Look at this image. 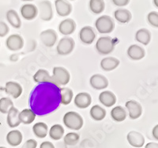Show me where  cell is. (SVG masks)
<instances>
[{
    "instance_id": "obj_1",
    "label": "cell",
    "mask_w": 158,
    "mask_h": 148,
    "mask_svg": "<svg viewBox=\"0 0 158 148\" xmlns=\"http://www.w3.org/2000/svg\"><path fill=\"white\" fill-rule=\"evenodd\" d=\"M29 105L37 116L52 113L61 105L60 87L54 82L39 83L29 94Z\"/></svg>"
},
{
    "instance_id": "obj_2",
    "label": "cell",
    "mask_w": 158,
    "mask_h": 148,
    "mask_svg": "<svg viewBox=\"0 0 158 148\" xmlns=\"http://www.w3.org/2000/svg\"><path fill=\"white\" fill-rule=\"evenodd\" d=\"M63 121L65 126L67 128L74 131L80 130L84 124L82 116L77 112L73 111H70L65 113Z\"/></svg>"
},
{
    "instance_id": "obj_3",
    "label": "cell",
    "mask_w": 158,
    "mask_h": 148,
    "mask_svg": "<svg viewBox=\"0 0 158 148\" xmlns=\"http://www.w3.org/2000/svg\"><path fill=\"white\" fill-rule=\"evenodd\" d=\"M115 41L110 36H101L96 42V49L101 56L111 54L115 49Z\"/></svg>"
},
{
    "instance_id": "obj_4",
    "label": "cell",
    "mask_w": 158,
    "mask_h": 148,
    "mask_svg": "<svg viewBox=\"0 0 158 148\" xmlns=\"http://www.w3.org/2000/svg\"><path fill=\"white\" fill-rule=\"evenodd\" d=\"M95 27L98 33L101 34H108L115 29V22L112 18L108 15H102L96 20Z\"/></svg>"
},
{
    "instance_id": "obj_5",
    "label": "cell",
    "mask_w": 158,
    "mask_h": 148,
    "mask_svg": "<svg viewBox=\"0 0 158 148\" xmlns=\"http://www.w3.org/2000/svg\"><path fill=\"white\" fill-rule=\"evenodd\" d=\"M52 77L53 82L59 87L67 86L70 80V72L63 67H55Z\"/></svg>"
},
{
    "instance_id": "obj_6",
    "label": "cell",
    "mask_w": 158,
    "mask_h": 148,
    "mask_svg": "<svg viewBox=\"0 0 158 148\" xmlns=\"http://www.w3.org/2000/svg\"><path fill=\"white\" fill-rule=\"evenodd\" d=\"M75 42L74 39L70 36H64L58 42L56 51L60 56H68L74 51Z\"/></svg>"
},
{
    "instance_id": "obj_7",
    "label": "cell",
    "mask_w": 158,
    "mask_h": 148,
    "mask_svg": "<svg viewBox=\"0 0 158 148\" xmlns=\"http://www.w3.org/2000/svg\"><path fill=\"white\" fill-rule=\"evenodd\" d=\"M38 14L40 19L44 22H49L53 18L54 12L52 2L49 0H43L38 3Z\"/></svg>"
},
{
    "instance_id": "obj_8",
    "label": "cell",
    "mask_w": 158,
    "mask_h": 148,
    "mask_svg": "<svg viewBox=\"0 0 158 148\" xmlns=\"http://www.w3.org/2000/svg\"><path fill=\"white\" fill-rule=\"evenodd\" d=\"M40 40L46 47L52 48L55 45L58 40V34L54 29H48L44 30L40 34Z\"/></svg>"
},
{
    "instance_id": "obj_9",
    "label": "cell",
    "mask_w": 158,
    "mask_h": 148,
    "mask_svg": "<svg viewBox=\"0 0 158 148\" xmlns=\"http://www.w3.org/2000/svg\"><path fill=\"white\" fill-rule=\"evenodd\" d=\"M129 117L131 120H136L140 117L142 114V107L140 103L134 100H130L125 104Z\"/></svg>"
},
{
    "instance_id": "obj_10",
    "label": "cell",
    "mask_w": 158,
    "mask_h": 148,
    "mask_svg": "<svg viewBox=\"0 0 158 148\" xmlns=\"http://www.w3.org/2000/svg\"><path fill=\"white\" fill-rule=\"evenodd\" d=\"M24 39L19 34H12L8 36L6 41V45L9 50L16 52L19 51L24 47Z\"/></svg>"
},
{
    "instance_id": "obj_11",
    "label": "cell",
    "mask_w": 158,
    "mask_h": 148,
    "mask_svg": "<svg viewBox=\"0 0 158 148\" xmlns=\"http://www.w3.org/2000/svg\"><path fill=\"white\" fill-rule=\"evenodd\" d=\"M95 31L89 25L84 26L79 32V39L85 44H91L96 39Z\"/></svg>"
},
{
    "instance_id": "obj_12",
    "label": "cell",
    "mask_w": 158,
    "mask_h": 148,
    "mask_svg": "<svg viewBox=\"0 0 158 148\" xmlns=\"http://www.w3.org/2000/svg\"><path fill=\"white\" fill-rule=\"evenodd\" d=\"M89 84L92 87L97 91L104 90L109 85L108 78L104 75L100 74H95L91 76L89 79Z\"/></svg>"
},
{
    "instance_id": "obj_13",
    "label": "cell",
    "mask_w": 158,
    "mask_h": 148,
    "mask_svg": "<svg viewBox=\"0 0 158 148\" xmlns=\"http://www.w3.org/2000/svg\"><path fill=\"white\" fill-rule=\"evenodd\" d=\"M20 12H21V15H22V18L28 21H32L37 17L38 8L34 4H24L20 9Z\"/></svg>"
},
{
    "instance_id": "obj_14",
    "label": "cell",
    "mask_w": 158,
    "mask_h": 148,
    "mask_svg": "<svg viewBox=\"0 0 158 148\" xmlns=\"http://www.w3.org/2000/svg\"><path fill=\"white\" fill-rule=\"evenodd\" d=\"M75 22L71 18H67L62 21L59 25V31L63 36H70L76 30Z\"/></svg>"
},
{
    "instance_id": "obj_15",
    "label": "cell",
    "mask_w": 158,
    "mask_h": 148,
    "mask_svg": "<svg viewBox=\"0 0 158 148\" xmlns=\"http://www.w3.org/2000/svg\"><path fill=\"white\" fill-rule=\"evenodd\" d=\"M55 7L59 17H67L72 12V5L67 0H56Z\"/></svg>"
},
{
    "instance_id": "obj_16",
    "label": "cell",
    "mask_w": 158,
    "mask_h": 148,
    "mask_svg": "<svg viewBox=\"0 0 158 148\" xmlns=\"http://www.w3.org/2000/svg\"><path fill=\"white\" fill-rule=\"evenodd\" d=\"M75 106L78 108H86L91 105L92 97L89 93L81 92L75 96L74 100Z\"/></svg>"
},
{
    "instance_id": "obj_17",
    "label": "cell",
    "mask_w": 158,
    "mask_h": 148,
    "mask_svg": "<svg viewBox=\"0 0 158 148\" xmlns=\"http://www.w3.org/2000/svg\"><path fill=\"white\" fill-rule=\"evenodd\" d=\"M128 57L132 60L138 61L142 60L146 56V51L141 46L138 44H132L130 46L127 51Z\"/></svg>"
},
{
    "instance_id": "obj_18",
    "label": "cell",
    "mask_w": 158,
    "mask_h": 148,
    "mask_svg": "<svg viewBox=\"0 0 158 148\" xmlns=\"http://www.w3.org/2000/svg\"><path fill=\"white\" fill-rule=\"evenodd\" d=\"M5 92L8 95H10L13 98L17 99L22 95V92H23V89L18 82L10 81L6 83Z\"/></svg>"
},
{
    "instance_id": "obj_19",
    "label": "cell",
    "mask_w": 158,
    "mask_h": 148,
    "mask_svg": "<svg viewBox=\"0 0 158 148\" xmlns=\"http://www.w3.org/2000/svg\"><path fill=\"white\" fill-rule=\"evenodd\" d=\"M128 143L134 147H142L145 144V138L140 132L136 131H131L127 134V136Z\"/></svg>"
},
{
    "instance_id": "obj_20",
    "label": "cell",
    "mask_w": 158,
    "mask_h": 148,
    "mask_svg": "<svg viewBox=\"0 0 158 148\" xmlns=\"http://www.w3.org/2000/svg\"><path fill=\"white\" fill-rule=\"evenodd\" d=\"M99 101L103 105L109 108V107L115 105L117 98L113 92L109 91H104L101 92L99 95Z\"/></svg>"
},
{
    "instance_id": "obj_21",
    "label": "cell",
    "mask_w": 158,
    "mask_h": 148,
    "mask_svg": "<svg viewBox=\"0 0 158 148\" xmlns=\"http://www.w3.org/2000/svg\"><path fill=\"white\" fill-rule=\"evenodd\" d=\"M120 61L115 57H108L104 58L101 61V67L104 71H111L115 70L118 67Z\"/></svg>"
},
{
    "instance_id": "obj_22",
    "label": "cell",
    "mask_w": 158,
    "mask_h": 148,
    "mask_svg": "<svg viewBox=\"0 0 158 148\" xmlns=\"http://www.w3.org/2000/svg\"><path fill=\"white\" fill-rule=\"evenodd\" d=\"M19 110L15 106H13L9 110L7 113L6 121H7V125H9L10 128H14L20 125L21 121L19 119Z\"/></svg>"
},
{
    "instance_id": "obj_23",
    "label": "cell",
    "mask_w": 158,
    "mask_h": 148,
    "mask_svg": "<svg viewBox=\"0 0 158 148\" xmlns=\"http://www.w3.org/2000/svg\"><path fill=\"white\" fill-rule=\"evenodd\" d=\"M33 81L36 83L53 82L52 75L50 73L45 69H40L33 75Z\"/></svg>"
},
{
    "instance_id": "obj_24",
    "label": "cell",
    "mask_w": 158,
    "mask_h": 148,
    "mask_svg": "<svg viewBox=\"0 0 158 148\" xmlns=\"http://www.w3.org/2000/svg\"><path fill=\"white\" fill-rule=\"evenodd\" d=\"M114 18L121 24H127L131 20L132 15L131 11L127 9H118L114 12Z\"/></svg>"
},
{
    "instance_id": "obj_25",
    "label": "cell",
    "mask_w": 158,
    "mask_h": 148,
    "mask_svg": "<svg viewBox=\"0 0 158 148\" xmlns=\"http://www.w3.org/2000/svg\"><path fill=\"white\" fill-rule=\"evenodd\" d=\"M22 132L18 130H13L10 131L6 136V141L10 146H19L22 142Z\"/></svg>"
},
{
    "instance_id": "obj_26",
    "label": "cell",
    "mask_w": 158,
    "mask_h": 148,
    "mask_svg": "<svg viewBox=\"0 0 158 148\" xmlns=\"http://www.w3.org/2000/svg\"><path fill=\"white\" fill-rule=\"evenodd\" d=\"M135 40L143 45H148L151 40V33L147 29H138L135 33Z\"/></svg>"
},
{
    "instance_id": "obj_27",
    "label": "cell",
    "mask_w": 158,
    "mask_h": 148,
    "mask_svg": "<svg viewBox=\"0 0 158 148\" xmlns=\"http://www.w3.org/2000/svg\"><path fill=\"white\" fill-rule=\"evenodd\" d=\"M36 116L31 108H25L19 112V119L21 123L24 125H30L35 121Z\"/></svg>"
},
{
    "instance_id": "obj_28",
    "label": "cell",
    "mask_w": 158,
    "mask_h": 148,
    "mask_svg": "<svg viewBox=\"0 0 158 148\" xmlns=\"http://www.w3.org/2000/svg\"><path fill=\"white\" fill-rule=\"evenodd\" d=\"M89 114L92 119L96 121H101L105 118L107 112L101 105H95L90 108Z\"/></svg>"
},
{
    "instance_id": "obj_29",
    "label": "cell",
    "mask_w": 158,
    "mask_h": 148,
    "mask_svg": "<svg viewBox=\"0 0 158 148\" xmlns=\"http://www.w3.org/2000/svg\"><path fill=\"white\" fill-rule=\"evenodd\" d=\"M6 19L8 22L15 29H20L22 27V20L19 15L15 10H10L6 13Z\"/></svg>"
},
{
    "instance_id": "obj_30",
    "label": "cell",
    "mask_w": 158,
    "mask_h": 148,
    "mask_svg": "<svg viewBox=\"0 0 158 148\" xmlns=\"http://www.w3.org/2000/svg\"><path fill=\"white\" fill-rule=\"evenodd\" d=\"M127 116V113L126 109L123 106H119V105L114 107L111 111V118L116 122H122V121H125Z\"/></svg>"
},
{
    "instance_id": "obj_31",
    "label": "cell",
    "mask_w": 158,
    "mask_h": 148,
    "mask_svg": "<svg viewBox=\"0 0 158 148\" xmlns=\"http://www.w3.org/2000/svg\"><path fill=\"white\" fill-rule=\"evenodd\" d=\"M32 132L37 138L44 139L47 136L48 128V125L44 122H38L32 126Z\"/></svg>"
},
{
    "instance_id": "obj_32",
    "label": "cell",
    "mask_w": 158,
    "mask_h": 148,
    "mask_svg": "<svg viewBox=\"0 0 158 148\" xmlns=\"http://www.w3.org/2000/svg\"><path fill=\"white\" fill-rule=\"evenodd\" d=\"M89 6L94 15H100L105 9V2L104 0H89Z\"/></svg>"
},
{
    "instance_id": "obj_33",
    "label": "cell",
    "mask_w": 158,
    "mask_h": 148,
    "mask_svg": "<svg viewBox=\"0 0 158 148\" xmlns=\"http://www.w3.org/2000/svg\"><path fill=\"white\" fill-rule=\"evenodd\" d=\"M60 94H61L62 105H69L73 100L74 92L70 88H68V87H62V88H60Z\"/></svg>"
},
{
    "instance_id": "obj_34",
    "label": "cell",
    "mask_w": 158,
    "mask_h": 148,
    "mask_svg": "<svg viewBox=\"0 0 158 148\" xmlns=\"http://www.w3.org/2000/svg\"><path fill=\"white\" fill-rule=\"evenodd\" d=\"M64 128L60 125H54L49 131V136L54 140H59L64 135Z\"/></svg>"
},
{
    "instance_id": "obj_35",
    "label": "cell",
    "mask_w": 158,
    "mask_h": 148,
    "mask_svg": "<svg viewBox=\"0 0 158 148\" xmlns=\"http://www.w3.org/2000/svg\"><path fill=\"white\" fill-rule=\"evenodd\" d=\"M14 106L12 100L9 98H2L0 99V112L6 114Z\"/></svg>"
},
{
    "instance_id": "obj_36",
    "label": "cell",
    "mask_w": 158,
    "mask_h": 148,
    "mask_svg": "<svg viewBox=\"0 0 158 148\" xmlns=\"http://www.w3.org/2000/svg\"><path fill=\"white\" fill-rule=\"evenodd\" d=\"M80 136L76 132H70L64 137V143L68 146H74L78 143Z\"/></svg>"
},
{
    "instance_id": "obj_37",
    "label": "cell",
    "mask_w": 158,
    "mask_h": 148,
    "mask_svg": "<svg viewBox=\"0 0 158 148\" xmlns=\"http://www.w3.org/2000/svg\"><path fill=\"white\" fill-rule=\"evenodd\" d=\"M147 21L153 27L158 28V12L151 11L147 15Z\"/></svg>"
},
{
    "instance_id": "obj_38",
    "label": "cell",
    "mask_w": 158,
    "mask_h": 148,
    "mask_svg": "<svg viewBox=\"0 0 158 148\" xmlns=\"http://www.w3.org/2000/svg\"><path fill=\"white\" fill-rule=\"evenodd\" d=\"M10 29L7 24L4 22H0V37H4L9 33Z\"/></svg>"
},
{
    "instance_id": "obj_39",
    "label": "cell",
    "mask_w": 158,
    "mask_h": 148,
    "mask_svg": "<svg viewBox=\"0 0 158 148\" xmlns=\"http://www.w3.org/2000/svg\"><path fill=\"white\" fill-rule=\"evenodd\" d=\"M37 146V142L35 139H29L24 143L22 148H36Z\"/></svg>"
},
{
    "instance_id": "obj_40",
    "label": "cell",
    "mask_w": 158,
    "mask_h": 148,
    "mask_svg": "<svg viewBox=\"0 0 158 148\" xmlns=\"http://www.w3.org/2000/svg\"><path fill=\"white\" fill-rule=\"evenodd\" d=\"M113 4L116 6H119V7H123V6H126L129 4L131 0H111Z\"/></svg>"
},
{
    "instance_id": "obj_41",
    "label": "cell",
    "mask_w": 158,
    "mask_h": 148,
    "mask_svg": "<svg viewBox=\"0 0 158 148\" xmlns=\"http://www.w3.org/2000/svg\"><path fill=\"white\" fill-rule=\"evenodd\" d=\"M40 148H56L55 147L54 144L49 141H45V142H43V143L40 144Z\"/></svg>"
},
{
    "instance_id": "obj_42",
    "label": "cell",
    "mask_w": 158,
    "mask_h": 148,
    "mask_svg": "<svg viewBox=\"0 0 158 148\" xmlns=\"http://www.w3.org/2000/svg\"><path fill=\"white\" fill-rule=\"evenodd\" d=\"M153 136L154 137L155 139L158 140V125H156L154 128H153Z\"/></svg>"
},
{
    "instance_id": "obj_43",
    "label": "cell",
    "mask_w": 158,
    "mask_h": 148,
    "mask_svg": "<svg viewBox=\"0 0 158 148\" xmlns=\"http://www.w3.org/2000/svg\"><path fill=\"white\" fill-rule=\"evenodd\" d=\"M145 148H158V143H149L146 145Z\"/></svg>"
},
{
    "instance_id": "obj_44",
    "label": "cell",
    "mask_w": 158,
    "mask_h": 148,
    "mask_svg": "<svg viewBox=\"0 0 158 148\" xmlns=\"http://www.w3.org/2000/svg\"><path fill=\"white\" fill-rule=\"evenodd\" d=\"M153 5H154L156 8H158V0H153Z\"/></svg>"
},
{
    "instance_id": "obj_45",
    "label": "cell",
    "mask_w": 158,
    "mask_h": 148,
    "mask_svg": "<svg viewBox=\"0 0 158 148\" xmlns=\"http://www.w3.org/2000/svg\"><path fill=\"white\" fill-rule=\"evenodd\" d=\"M24 2H31V1H33V0H22Z\"/></svg>"
},
{
    "instance_id": "obj_46",
    "label": "cell",
    "mask_w": 158,
    "mask_h": 148,
    "mask_svg": "<svg viewBox=\"0 0 158 148\" xmlns=\"http://www.w3.org/2000/svg\"><path fill=\"white\" fill-rule=\"evenodd\" d=\"M0 148H6V147H4V146H0Z\"/></svg>"
},
{
    "instance_id": "obj_47",
    "label": "cell",
    "mask_w": 158,
    "mask_h": 148,
    "mask_svg": "<svg viewBox=\"0 0 158 148\" xmlns=\"http://www.w3.org/2000/svg\"><path fill=\"white\" fill-rule=\"evenodd\" d=\"M70 1H74V0H70Z\"/></svg>"
}]
</instances>
